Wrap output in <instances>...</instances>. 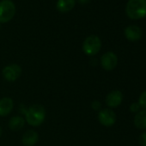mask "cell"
Instances as JSON below:
<instances>
[{
    "instance_id": "1",
    "label": "cell",
    "mask_w": 146,
    "mask_h": 146,
    "mask_svg": "<svg viewBox=\"0 0 146 146\" xmlns=\"http://www.w3.org/2000/svg\"><path fill=\"white\" fill-rule=\"evenodd\" d=\"M25 120L32 126L40 125L46 119V109L40 104H34L24 112Z\"/></svg>"
},
{
    "instance_id": "2",
    "label": "cell",
    "mask_w": 146,
    "mask_h": 146,
    "mask_svg": "<svg viewBox=\"0 0 146 146\" xmlns=\"http://www.w3.org/2000/svg\"><path fill=\"white\" fill-rule=\"evenodd\" d=\"M127 17L132 20H138L146 17V0H129L125 6Z\"/></svg>"
},
{
    "instance_id": "3",
    "label": "cell",
    "mask_w": 146,
    "mask_h": 146,
    "mask_svg": "<svg viewBox=\"0 0 146 146\" xmlns=\"http://www.w3.org/2000/svg\"><path fill=\"white\" fill-rule=\"evenodd\" d=\"M102 48V40L96 35L88 36L83 43V51L88 56L97 54Z\"/></svg>"
},
{
    "instance_id": "4",
    "label": "cell",
    "mask_w": 146,
    "mask_h": 146,
    "mask_svg": "<svg viewBox=\"0 0 146 146\" xmlns=\"http://www.w3.org/2000/svg\"><path fill=\"white\" fill-rule=\"evenodd\" d=\"M16 14L15 4L11 0L0 2V23H6L12 20Z\"/></svg>"
},
{
    "instance_id": "5",
    "label": "cell",
    "mask_w": 146,
    "mask_h": 146,
    "mask_svg": "<svg viewBox=\"0 0 146 146\" xmlns=\"http://www.w3.org/2000/svg\"><path fill=\"white\" fill-rule=\"evenodd\" d=\"M22 68L17 64H11L6 65L3 70L2 74L4 78L8 82L17 81L22 75Z\"/></svg>"
},
{
    "instance_id": "6",
    "label": "cell",
    "mask_w": 146,
    "mask_h": 146,
    "mask_svg": "<svg viewBox=\"0 0 146 146\" xmlns=\"http://www.w3.org/2000/svg\"><path fill=\"white\" fill-rule=\"evenodd\" d=\"M98 119L102 125L112 126L116 122V114L113 110L109 108H105L99 112Z\"/></svg>"
},
{
    "instance_id": "7",
    "label": "cell",
    "mask_w": 146,
    "mask_h": 146,
    "mask_svg": "<svg viewBox=\"0 0 146 146\" xmlns=\"http://www.w3.org/2000/svg\"><path fill=\"white\" fill-rule=\"evenodd\" d=\"M118 64L117 55L113 52H108L104 53L101 58V64L102 68L108 71L113 70Z\"/></svg>"
},
{
    "instance_id": "8",
    "label": "cell",
    "mask_w": 146,
    "mask_h": 146,
    "mask_svg": "<svg viewBox=\"0 0 146 146\" xmlns=\"http://www.w3.org/2000/svg\"><path fill=\"white\" fill-rule=\"evenodd\" d=\"M123 101V94L119 90H113L106 96V104L111 108L119 107Z\"/></svg>"
},
{
    "instance_id": "9",
    "label": "cell",
    "mask_w": 146,
    "mask_h": 146,
    "mask_svg": "<svg viewBox=\"0 0 146 146\" xmlns=\"http://www.w3.org/2000/svg\"><path fill=\"white\" fill-rule=\"evenodd\" d=\"M142 35H143L142 29L136 25L128 26L125 29V36L130 41H137L140 40Z\"/></svg>"
},
{
    "instance_id": "10",
    "label": "cell",
    "mask_w": 146,
    "mask_h": 146,
    "mask_svg": "<svg viewBox=\"0 0 146 146\" xmlns=\"http://www.w3.org/2000/svg\"><path fill=\"white\" fill-rule=\"evenodd\" d=\"M14 108V102L10 97L0 99V116L5 117L9 115Z\"/></svg>"
},
{
    "instance_id": "11",
    "label": "cell",
    "mask_w": 146,
    "mask_h": 146,
    "mask_svg": "<svg viewBox=\"0 0 146 146\" xmlns=\"http://www.w3.org/2000/svg\"><path fill=\"white\" fill-rule=\"evenodd\" d=\"M39 140V135L33 130L27 131L22 138V143L24 146H34Z\"/></svg>"
},
{
    "instance_id": "12",
    "label": "cell",
    "mask_w": 146,
    "mask_h": 146,
    "mask_svg": "<svg viewBox=\"0 0 146 146\" xmlns=\"http://www.w3.org/2000/svg\"><path fill=\"white\" fill-rule=\"evenodd\" d=\"M25 123H26V120L23 117L20 115L13 116L9 121V127L13 131H18L24 127Z\"/></svg>"
},
{
    "instance_id": "13",
    "label": "cell",
    "mask_w": 146,
    "mask_h": 146,
    "mask_svg": "<svg viewBox=\"0 0 146 146\" xmlns=\"http://www.w3.org/2000/svg\"><path fill=\"white\" fill-rule=\"evenodd\" d=\"M75 5L76 0H58L57 9L62 13H66L74 8Z\"/></svg>"
},
{
    "instance_id": "14",
    "label": "cell",
    "mask_w": 146,
    "mask_h": 146,
    "mask_svg": "<svg viewBox=\"0 0 146 146\" xmlns=\"http://www.w3.org/2000/svg\"><path fill=\"white\" fill-rule=\"evenodd\" d=\"M134 125L138 129H146V109L139 111L134 118Z\"/></svg>"
},
{
    "instance_id": "15",
    "label": "cell",
    "mask_w": 146,
    "mask_h": 146,
    "mask_svg": "<svg viewBox=\"0 0 146 146\" xmlns=\"http://www.w3.org/2000/svg\"><path fill=\"white\" fill-rule=\"evenodd\" d=\"M138 104L140 105L141 108L146 109V90L143 91L140 96H139V99H138Z\"/></svg>"
},
{
    "instance_id": "16",
    "label": "cell",
    "mask_w": 146,
    "mask_h": 146,
    "mask_svg": "<svg viewBox=\"0 0 146 146\" xmlns=\"http://www.w3.org/2000/svg\"><path fill=\"white\" fill-rule=\"evenodd\" d=\"M140 105L138 104V103H137V102H133V103H131V106H130V111L131 112V113H138L139 112V110H140Z\"/></svg>"
},
{
    "instance_id": "17",
    "label": "cell",
    "mask_w": 146,
    "mask_h": 146,
    "mask_svg": "<svg viewBox=\"0 0 146 146\" xmlns=\"http://www.w3.org/2000/svg\"><path fill=\"white\" fill-rule=\"evenodd\" d=\"M139 144L141 146H146V131L143 132L140 136H139V139H138Z\"/></svg>"
},
{
    "instance_id": "18",
    "label": "cell",
    "mask_w": 146,
    "mask_h": 146,
    "mask_svg": "<svg viewBox=\"0 0 146 146\" xmlns=\"http://www.w3.org/2000/svg\"><path fill=\"white\" fill-rule=\"evenodd\" d=\"M101 102H98V101H94L92 103H91V108L94 109V110H99L101 108Z\"/></svg>"
},
{
    "instance_id": "19",
    "label": "cell",
    "mask_w": 146,
    "mask_h": 146,
    "mask_svg": "<svg viewBox=\"0 0 146 146\" xmlns=\"http://www.w3.org/2000/svg\"><path fill=\"white\" fill-rule=\"evenodd\" d=\"M78 1L80 4H82V5H85V4H88L90 1V0H78Z\"/></svg>"
},
{
    "instance_id": "20",
    "label": "cell",
    "mask_w": 146,
    "mask_h": 146,
    "mask_svg": "<svg viewBox=\"0 0 146 146\" xmlns=\"http://www.w3.org/2000/svg\"><path fill=\"white\" fill-rule=\"evenodd\" d=\"M1 135H2V128L0 126V137H1Z\"/></svg>"
}]
</instances>
